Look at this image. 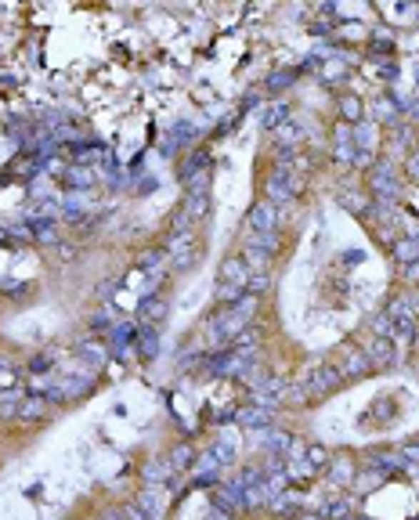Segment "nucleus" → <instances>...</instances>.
I'll list each match as a JSON object with an SVG mask.
<instances>
[{
    "label": "nucleus",
    "instance_id": "7ed1b4c3",
    "mask_svg": "<svg viewBox=\"0 0 419 520\" xmlns=\"http://www.w3.org/2000/svg\"><path fill=\"white\" fill-rule=\"evenodd\" d=\"M301 383H304V390H308V401H315V397L333 394V390L343 383V376H340L336 365H318V369H311V376L301 379Z\"/></svg>",
    "mask_w": 419,
    "mask_h": 520
},
{
    "label": "nucleus",
    "instance_id": "473e14b6",
    "mask_svg": "<svg viewBox=\"0 0 419 520\" xmlns=\"http://www.w3.org/2000/svg\"><path fill=\"white\" fill-rule=\"evenodd\" d=\"M221 484V470H196L192 488H217Z\"/></svg>",
    "mask_w": 419,
    "mask_h": 520
},
{
    "label": "nucleus",
    "instance_id": "58836bf2",
    "mask_svg": "<svg viewBox=\"0 0 419 520\" xmlns=\"http://www.w3.org/2000/svg\"><path fill=\"white\" fill-rule=\"evenodd\" d=\"M156 188H159V181H156V178H145V181L138 185V195H148V192H156Z\"/></svg>",
    "mask_w": 419,
    "mask_h": 520
},
{
    "label": "nucleus",
    "instance_id": "de8ad7c7",
    "mask_svg": "<svg viewBox=\"0 0 419 520\" xmlns=\"http://www.w3.org/2000/svg\"><path fill=\"white\" fill-rule=\"evenodd\" d=\"M293 520H325V516H322V513H301V516L293 513Z\"/></svg>",
    "mask_w": 419,
    "mask_h": 520
},
{
    "label": "nucleus",
    "instance_id": "393cba45",
    "mask_svg": "<svg viewBox=\"0 0 419 520\" xmlns=\"http://www.w3.org/2000/svg\"><path fill=\"white\" fill-rule=\"evenodd\" d=\"M170 138L185 148V145H192V141L199 138V127H196V123H188V120H177V123L170 127Z\"/></svg>",
    "mask_w": 419,
    "mask_h": 520
},
{
    "label": "nucleus",
    "instance_id": "f257e3e1",
    "mask_svg": "<svg viewBox=\"0 0 419 520\" xmlns=\"http://www.w3.org/2000/svg\"><path fill=\"white\" fill-rule=\"evenodd\" d=\"M369 188H373V195H376V203H380L383 210H394L401 185H398V178H394V163H390V159H376V163H373Z\"/></svg>",
    "mask_w": 419,
    "mask_h": 520
},
{
    "label": "nucleus",
    "instance_id": "a19ab883",
    "mask_svg": "<svg viewBox=\"0 0 419 520\" xmlns=\"http://www.w3.org/2000/svg\"><path fill=\"white\" fill-rule=\"evenodd\" d=\"M408 173H412V178H419V148L408 156Z\"/></svg>",
    "mask_w": 419,
    "mask_h": 520
},
{
    "label": "nucleus",
    "instance_id": "4c0bfd02",
    "mask_svg": "<svg viewBox=\"0 0 419 520\" xmlns=\"http://www.w3.org/2000/svg\"><path fill=\"white\" fill-rule=\"evenodd\" d=\"M51 365H54V355H40V358H33V362H29V372H33V376H40V372H47Z\"/></svg>",
    "mask_w": 419,
    "mask_h": 520
},
{
    "label": "nucleus",
    "instance_id": "a211bd4d",
    "mask_svg": "<svg viewBox=\"0 0 419 520\" xmlns=\"http://www.w3.org/2000/svg\"><path fill=\"white\" fill-rule=\"evenodd\" d=\"M138 509L145 513V520H163V491L148 484V488L138 495Z\"/></svg>",
    "mask_w": 419,
    "mask_h": 520
},
{
    "label": "nucleus",
    "instance_id": "f03ea898",
    "mask_svg": "<svg viewBox=\"0 0 419 520\" xmlns=\"http://www.w3.org/2000/svg\"><path fill=\"white\" fill-rule=\"evenodd\" d=\"M210 506L221 509V513H231V516H235V509H246V484L238 481V477L217 484V491L210 495Z\"/></svg>",
    "mask_w": 419,
    "mask_h": 520
},
{
    "label": "nucleus",
    "instance_id": "39448f33",
    "mask_svg": "<svg viewBox=\"0 0 419 520\" xmlns=\"http://www.w3.org/2000/svg\"><path fill=\"white\" fill-rule=\"evenodd\" d=\"M296 188H301V181H296V173L289 166H278L271 178H268V203H289L296 195Z\"/></svg>",
    "mask_w": 419,
    "mask_h": 520
},
{
    "label": "nucleus",
    "instance_id": "6ab92c4d",
    "mask_svg": "<svg viewBox=\"0 0 419 520\" xmlns=\"http://www.w3.org/2000/svg\"><path fill=\"white\" fill-rule=\"evenodd\" d=\"M394 257H398V264L412 267V264L419 260V235H401V239L394 243Z\"/></svg>",
    "mask_w": 419,
    "mask_h": 520
},
{
    "label": "nucleus",
    "instance_id": "6e6552de",
    "mask_svg": "<svg viewBox=\"0 0 419 520\" xmlns=\"http://www.w3.org/2000/svg\"><path fill=\"white\" fill-rule=\"evenodd\" d=\"M166 311H170V304L159 293H145L138 304V325H159L166 318Z\"/></svg>",
    "mask_w": 419,
    "mask_h": 520
},
{
    "label": "nucleus",
    "instance_id": "412c9836",
    "mask_svg": "<svg viewBox=\"0 0 419 520\" xmlns=\"http://www.w3.org/2000/svg\"><path fill=\"white\" fill-rule=\"evenodd\" d=\"M166 462H170V470H173V474H177V470H192V467H196V452H192V444H173L170 455H166Z\"/></svg>",
    "mask_w": 419,
    "mask_h": 520
},
{
    "label": "nucleus",
    "instance_id": "79ce46f5",
    "mask_svg": "<svg viewBox=\"0 0 419 520\" xmlns=\"http://www.w3.org/2000/svg\"><path fill=\"white\" fill-rule=\"evenodd\" d=\"M380 76H387V80H398V66H394V62L380 66Z\"/></svg>",
    "mask_w": 419,
    "mask_h": 520
},
{
    "label": "nucleus",
    "instance_id": "72a5a7b5",
    "mask_svg": "<svg viewBox=\"0 0 419 520\" xmlns=\"http://www.w3.org/2000/svg\"><path fill=\"white\" fill-rule=\"evenodd\" d=\"M293 80H296V73H271L264 87H268V94H278V91H282V87H289Z\"/></svg>",
    "mask_w": 419,
    "mask_h": 520
},
{
    "label": "nucleus",
    "instance_id": "c9c22d12",
    "mask_svg": "<svg viewBox=\"0 0 419 520\" xmlns=\"http://www.w3.org/2000/svg\"><path fill=\"white\" fill-rule=\"evenodd\" d=\"M398 459H401V467H419V444H405L401 452H398Z\"/></svg>",
    "mask_w": 419,
    "mask_h": 520
},
{
    "label": "nucleus",
    "instance_id": "7c9ffc66",
    "mask_svg": "<svg viewBox=\"0 0 419 520\" xmlns=\"http://www.w3.org/2000/svg\"><path fill=\"white\" fill-rule=\"evenodd\" d=\"M91 332L94 336H108V329H112V311H108V304H105V311H98V315H91Z\"/></svg>",
    "mask_w": 419,
    "mask_h": 520
},
{
    "label": "nucleus",
    "instance_id": "2f4dec72",
    "mask_svg": "<svg viewBox=\"0 0 419 520\" xmlns=\"http://www.w3.org/2000/svg\"><path fill=\"white\" fill-rule=\"evenodd\" d=\"M304 462H308L311 470H318V467H329V452H325V444H311Z\"/></svg>",
    "mask_w": 419,
    "mask_h": 520
},
{
    "label": "nucleus",
    "instance_id": "b1692460",
    "mask_svg": "<svg viewBox=\"0 0 419 520\" xmlns=\"http://www.w3.org/2000/svg\"><path fill=\"white\" fill-rule=\"evenodd\" d=\"M206 206H210V192H185V210L181 213L192 220V217H203Z\"/></svg>",
    "mask_w": 419,
    "mask_h": 520
},
{
    "label": "nucleus",
    "instance_id": "a18cd8bd",
    "mask_svg": "<svg viewBox=\"0 0 419 520\" xmlns=\"http://www.w3.org/2000/svg\"><path fill=\"white\" fill-rule=\"evenodd\" d=\"M206 520H231V513H221V509H213V506H210V513H206Z\"/></svg>",
    "mask_w": 419,
    "mask_h": 520
},
{
    "label": "nucleus",
    "instance_id": "c756f323",
    "mask_svg": "<svg viewBox=\"0 0 419 520\" xmlns=\"http://www.w3.org/2000/svg\"><path fill=\"white\" fill-rule=\"evenodd\" d=\"M268 289H271V271L250 275V282H246V293H250V297H261V293H268Z\"/></svg>",
    "mask_w": 419,
    "mask_h": 520
},
{
    "label": "nucleus",
    "instance_id": "1a4fd4ad",
    "mask_svg": "<svg viewBox=\"0 0 419 520\" xmlns=\"http://www.w3.org/2000/svg\"><path fill=\"white\" fill-rule=\"evenodd\" d=\"M235 423L243 430H264V427L275 423V412L261 409V404H246V409H235Z\"/></svg>",
    "mask_w": 419,
    "mask_h": 520
},
{
    "label": "nucleus",
    "instance_id": "09e8293b",
    "mask_svg": "<svg viewBox=\"0 0 419 520\" xmlns=\"http://www.w3.org/2000/svg\"><path fill=\"white\" fill-rule=\"evenodd\" d=\"M415 444H419V441H415Z\"/></svg>",
    "mask_w": 419,
    "mask_h": 520
},
{
    "label": "nucleus",
    "instance_id": "e433bc0d",
    "mask_svg": "<svg viewBox=\"0 0 419 520\" xmlns=\"http://www.w3.org/2000/svg\"><path fill=\"white\" fill-rule=\"evenodd\" d=\"M112 289H119V278H105V282L98 285V293H94V297H98L101 304H108V300H112Z\"/></svg>",
    "mask_w": 419,
    "mask_h": 520
},
{
    "label": "nucleus",
    "instance_id": "c85d7f7f",
    "mask_svg": "<svg viewBox=\"0 0 419 520\" xmlns=\"http://www.w3.org/2000/svg\"><path fill=\"white\" fill-rule=\"evenodd\" d=\"M340 112H343V123H362V101H358V98H340Z\"/></svg>",
    "mask_w": 419,
    "mask_h": 520
},
{
    "label": "nucleus",
    "instance_id": "37998d69",
    "mask_svg": "<svg viewBox=\"0 0 419 520\" xmlns=\"http://www.w3.org/2000/svg\"><path fill=\"white\" fill-rule=\"evenodd\" d=\"M4 289H11V297H26V282H11V285H4Z\"/></svg>",
    "mask_w": 419,
    "mask_h": 520
},
{
    "label": "nucleus",
    "instance_id": "a878e982",
    "mask_svg": "<svg viewBox=\"0 0 419 520\" xmlns=\"http://www.w3.org/2000/svg\"><path fill=\"white\" fill-rule=\"evenodd\" d=\"M22 390H11V394H0V416L4 419H19V409H22Z\"/></svg>",
    "mask_w": 419,
    "mask_h": 520
},
{
    "label": "nucleus",
    "instance_id": "dca6fc26",
    "mask_svg": "<svg viewBox=\"0 0 419 520\" xmlns=\"http://www.w3.org/2000/svg\"><path fill=\"white\" fill-rule=\"evenodd\" d=\"M87 192H69L62 203H58V213H62L66 220H84L87 217Z\"/></svg>",
    "mask_w": 419,
    "mask_h": 520
},
{
    "label": "nucleus",
    "instance_id": "20e7f679",
    "mask_svg": "<svg viewBox=\"0 0 419 520\" xmlns=\"http://www.w3.org/2000/svg\"><path fill=\"white\" fill-rule=\"evenodd\" d=\"M253 437H257V444L268 452V455H275V459H282V455H293V434H286V430H278V427H264V430H250Z\"/></svg>",
    "mask_w": 419,
    "mask_h": 520
},
{
    "label": "nucleus",
    "instance_id": "bb28decb",
    "mask_svg": "<svg viewBox=\"0 0 419 520\" xmlns=\"http://www.w3.org/2000/svg\"><path fill=\"white\" fill-rule=\"evenodd\" d=\"M325 520H354V499H336L329 502V509L322 513Z\"/></svg>",
    "mask_w": 419,
    "mask_h": 520
},
{
    "label": "nucleus",
    "instance_id": "aec40b11",
    "mask_svg": "<svg viewBox=\"0 0 419 520\" xmlns=\"http://www.w3.org/2000/svg\"><path fill=\"white\" fill-rule=\"evenodd\" d=\"M141 477H145V484L159 488L163 481L173 477V470H170V462H166V459H156V462H145V467H141Z\"/></svg>",
    "mask_w": 419,
    "mask_h": 520
},
{
    "label": "nucleus",
    "instance_id": "9b49d317",
    "mask_svg": "<svg viewBox=\"0 0 419 520\" xmlns=\"http://www.w3.org/2000/svg\"><path fill=\"white\" fill-rule=\"evenodd\" d=\"M250 264H246V257L238 253V257H228L224 264H221V271H217V282H228V285H246L250 282Z\"/></svg>",
    "mask_w": 419,
    "mask_h": 520
},
{
    "label": "nucleus",
    "instance_id": "4468645a",
    "mask_svg": "<svg viewBox=\"0 0 419 520\" xmlns=\"http://www.w3.org/2000/svg\"><path fill=\"white\" fill-rule=\"evenodd\" d=\"M47 409H51V401L44 394H26L22 397V409H19V419L22 423H40L47 416Z\"/></svg>",
    "mask_w": 419,
    "mask_h": 520
},
{
    "label": "nucleus",
    "instance_id": "ddd939ff",
    "mask_svg": "<svg viewBox=\"0 0 419 520\" xmlns=\"http://www.w3.org/2000/svg\"><path fill=\"white\" fill-rule=\"evenodd\" d=\"M76 358H80L91 372H98V369L108 362V351H105L98 340H80V343H76Z\"/></svg>",
    "mask_w": 419,
    "mask_h": 520
},
{
    "label": "nucleus",
    "instance_id": "c03bdc74",
    "mask_svg": "<svg viewBox=\"0 0 419 520\" xmlns=\"http://www.w3.org/2000/svg\"><path fill=\"white\" fill-rule=\"evenodd\" d=\"M58 253H62V260H76V250H73V246H62V243H58Z\"/></svg>",
    "mask_w": 419,
    "mask_h": 520
},
{
    "label": "nucleus",
    "instance_id": "f704fd0d",
    "mask_svg": "<svg viewBox=\"0 0 419 520\" xmlns=\"http://www.w3.org/2000/svg\"><path fill=\"white\" fill-rule=\"evenodd\" d=\"M373 332H376V336H390V340H394V322H390V315H387V311H380V315L373 318Z\"/></svg>",
    "mask_w": 419,
    "mask_h": 520
},
{
    "label": "nucleus",
    "instance_id": "4be33fe9",
    "mask_svg": "<svg viewBox=\"0 0 419 520\" xmlns=\"http://www.w3.org/2000/svg\"><path fill=\"white\" fill-rule=\"evenodd\" d=\"M286 116H289V105H286V101H271V105H264V112H261V127H264V131H275V127L286 123Z\"/></svg>",
    "mask_w": 419,
    "mask_h": 520
},
{
    "label": "nucleus",
    "instance_id": "cd10ccee",
    "mask_svg": "<svg viewBox=\"0 0 419 520\" xmlns=\"http://www.w3.org/2000/svg\"><path fill=\"white\" fill-rule=\"evenodd\" d=\"M210 452L217 455V462H221V467H228V462L235 459V452H238V448H235V437H217Z\"/></svg>",
    "mask_w": 419,
    "mask_h": 520
},
{
    "label": "nucleus",
    "instance_id": "f3484780",
    "mask_svg": "<svg viewBox=\"0 0 419 520\" xmlns=\"http://www.w3.org/2000/svg\"><path fill=\"white\" fill-rule=\"evenodd\" d=\"M134 351L145 355V358H156V355H159V329H156V325H138Z\"/></svg>",
    "mask_w": 419,
    "mask_h": 520
},
{
    "label": "nucleus",
    "instance_id": "9d476101",
    "mask_svg": "<svg viewBox=\"0 0 419 520\" xmlns=\"http://www.w3.org/2000/svg\"><path fill=\"white\" fill-rule=\"evenodd\" d=\"M246 224L253 235H268V231H275V203H253L250 213H246Z\"/></svg>",
    "mask_w": 419,
    "mask_h": 520
},
{
    "label": "nucleus",
    "instance_id": "f8f14e48",
    "mask_svg": "<svg viewBox=\"0 0 419 520\" xmlns=\"http://www.w3.org/2000/svg\"><path fill=\"white\" fill-rule=\"evenodd\" d=\"M340 376L343 379H362L365 372H373V365H369V358H365V351H343V358H340Z\"/></svg>",
    "mask_w": 419,
    "mask_h": 520
},
{
    "label": "nucleus",
    "instance_id": "423d86ee",
    "mask_svg": "<svg viewBox=\"0 0 419 520\" xmlns=\"http://www.w3.org/2000/svg\"><path fill=\"white\" fill-rule=\"evenodd\" d=\"M62 185H66V192H91L94 185H98V170H91V166H66L62 170Z\"/></svg>",
    "mask_w": 419,
    "mask_h": 520
},
{
    "label": "nucleus",
    "instance_id": "49530a36",
    "mask_svg": "<svg viewBox=\"0 0 419 520\" xmlns=\"http://www.w3.org/2000/svg\"><path fill=\"white\" fill-rule=\"evenodd\" d=\"M405 278H412V282H419V260H415L412 267H405Z\"/></svg>",
    "mask_w": 419,
    "mask_h": 520
},
{
    "label": "nucleus",
    "instance_id": "2eb2a0df",
    "mask_svg": "<svg viewBox=\"0 0 419 520\" xmlns=\"http://www.w3.org/2000/svg\"><path fill=\"white\" fill-rule=\"evenodd\" d=\"M210 166H213V159H210V152H206V148L192 152V156L181 163V185H188L192 178H199V173H210Z\"/></svg>",
    "mask_w": 419,
    "mask_h": 520
},
{
    "label": "nucleus",
    "instance_id": "0eeeda50",
    "mask_svg": "<svg viewBox=\"0 0 419 520\" xmlns=\"http://www.w3.org/2000/svg\"><path fill=\"white\" fill-rule=\"evenodd\" d=\"M365 358L373 369H387L398 362V351H394V340L390 336H373V343L365 347Z\"/></svg>",
    "mask_w": 419,
    "mask_h": 520
},
{
    "label": "nucleus",
    "instance_id": "5701e85b",
    "mask_svg": "<svg viewBox=\"0 0 419 520\" xmlns=\"http://www.w3.org/2000/svg\"><path fill=\"white\" fill-rule=\"evenodd\" d=\"M354 477H358V467L350 459H336L333 467H329V481L333 484H354Z\"/></svg>",
    "mask_w": 419,
    "mask_h": 520
},
{
    "label": "nucleus",
    "instance_id": "ea45409f",
    "mask_svg": "<svg viewBox=\"0 0 419 520\" xmlns=\"http://www.w3.org/2000/svg\"><path fill=\"white\" fill-rule=\"evenodd\" d=\"M159 152H163L166 159H170V156H177V141H173V138H166V141L159 145Z\"/></svg>",
    "mask_w": 419,
    "mask_h": 520
}]
</instances>
